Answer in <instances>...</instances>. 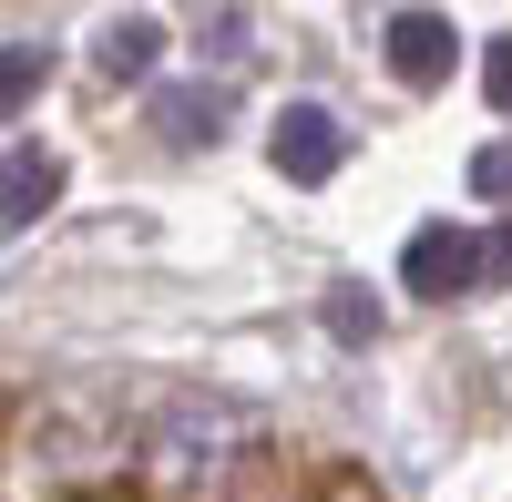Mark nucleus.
I'll return each mask as SVG.
<instances>
[{"label":"nucleus","instance_id":"obj_5","mask_svg":"<svg viewBox=\"0 0 512 502\" xmlns=\"http://www.w3.org/2000/svg\"><path fill=\"white\" fill-rule=\"evenodd\" d=\"M379 41H390V72L410 82V93L451 82V52H461V31H451L441 11H390V21H379Z\"/></svg>","mask_w":512,"mask_h":502},{"label":"nucleus","instance_id":"obj_4","mask_svg":"<svg viewBox=\"0 0 512 502\" xmlns=\"http://www.w3.org/2000/svg\"><path fill=\"white\" fill-rule=\"evenodd\" d=\"M52 205H62V154H52V144H31V134H11V154H0V226L31 236Z\"/></svg>","mask_w":512,"mask_h":502},{"label":"nucleus","instance_id":"obj_6","mask_svg":"<svg viewBox=\"0 0 512 502\" xmlns=\"http://www.w3.org/2000/svg\"><path fill=\"white\" fill-rule=\"evenodd\" d=\"M154 123H164V144H216L226 134V82H164Z\"/></svg>","mask_w":512,"mask_h":502},{"label":"nucleus","instance_id":"obj_3","mask_svg":"<svg viewBox=\"0 0 512 502\" xmlns=\"http://www.w3.org/2000/svg\"><path fill=\"white\" fill-rule=\"evenodd\" d=\"M400 287H420V298H472L482 287V236L472 226H420L400 246Z\"/></svg>","mask_w":512,"mask_h":502},{"label":"nucleus","instance_id":"obj_9","mask_svg":"<svg viewBox=\"0 0 512 502\" xmlns=\"http://www.w3.org/2000/svg\"><path fill=\"white\" fill-rule=\"evenodd\" d=\"M41 72H52V52H41V41H11V52H0V103L21 113V103L41 93Z\"/></svg>","mask_w":512,"mask_h":502},{"label":"nucleus","instance_id":"obj_10","mask_svg":"<svg viewBox=\"0 0 512 502\" xmlns=\"http://www.w3.org/2000/svg\"><path fill=\"white\" fill-rule=\"evenodd\" d=\"M205 52L236 72V62H246V11H216V21H205Z\"/></svg>","mask_w":512,"mask_h":502},{"label":"nucleus","instance_id":"obj_7","mask_svg":"<svg viewBox=\"0 0 512 502\" xmlns=\"http://www.w3.org/2000/svg\"><path fill=\"white\" fill-rule=\"evenodd\" d=\"M154 52H164V21H154V11H123V21H103V41H93V72H103V82H144Z\"/></svg>","mask_w":512,"mask_h":502},{"label":"nucleus","instance_id":"obj_8","mask_svg":"<svg viewBox=\"0 0 512 502\" xmlns=\"http://www.w3.org/2000/svg\"><path fill=\"white\" fill-rule=\"evenodd\" d=\"M318 318H328V339H349V349L379 339V298H359V287H328V308H318Z\"/></svg>","mask_w":512,"mask_h":502},{"label":"nucleus","instance_id":"obj_2","mask_svg":"<svg viewBox=\"0 0 512 502\" xmlns=\"http://www.w3.org/2000/svg\"><path fill=\"white\" fill-rule=\"evenodd\" d=\"M267 164H277L287 185H328L338 164H349V123H338L328 103H287L277 134H267Z\"/></svg>","mask_w":512,"mask_h":502},{"label":"nucleus","instance_id":"obj_11","mask_svg":"<svg viewBox=\"0 0 512 502\" xmlns=\"http://www.w3.org/2000/svg\"><path fill=\"white\" fill-rule=\"evenodd\" d=\"M482 82H492V103L512 113V31H502V41H492V52H482Z\"/></svg>","mask_w":512,"mask_h":502},{"label":"nucleus","instance_id":"obj_1","mask_svg":"<svg viewBox=\"0 0 512 502\" xmlns=\"http://www.w3.org/2000/svg\"><path fill=\"white\" fill-rule=\"evenodd\" d=\"M256 451H267V410L236 400V390H175L144 421V482L175 492V502H216L256 472Z\"/></svg>","mask_w":512,"mask_h":502},{"label":"nucleus","instance_id":"obj_12","mask_svg":"<svg viewBox=\"0 0 512 502\" xmlns=\"http://www.w3.org/2000/svg\"><path fill=\"white\" fill-rule=\"evenodd\" d=\"M482 287H512V226L482 236Z\"/></svg>","mask_w":512,"mask_h":502},{"label":"nucleus","instance_id":"obj_13","mask_svg":"<svg viewBox=\"0 0 512 502\" xmlns=\"http://www.w3.org/2000/svg\"><path fill=\"white\" fill-rule=\"evenodd\" d=\"M472 185H482V195H512V144H492V154L472 164Z\"/></svg>","mask_w":512,"mask_h":502}]
</instances>
